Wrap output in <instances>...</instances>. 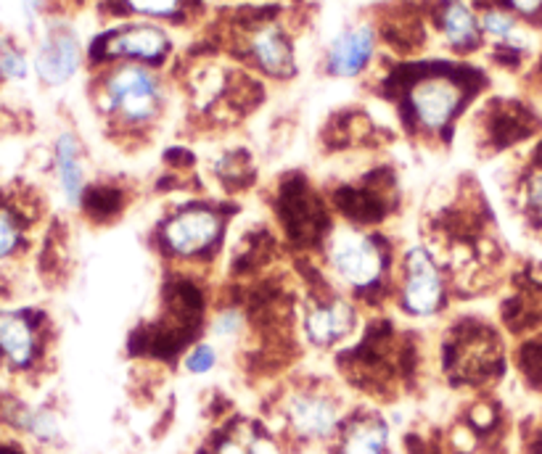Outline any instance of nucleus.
Masks as SVG:
<instances>
[{
  "instance_id": "nucleus-1",
  "label": "nucleus",
  "mask_w": 542,
  "mask_h": 454,
  "mask_svg": "<svg viewBox=\"0 0 542 454\" xmlns=\"http://www.w3.org/2000/svg\"><path fill=\"white\" fill-rule=\"evenodd\" d=\"M95 103L101 114L122 133L154 127L164 111V83L146 64H111L98 80Z\"/></svg>"
},
{
  "instance_id": "nucleus-2",
  "label": "nucleus",
  "mask_w": 542,
  "mask_h": 454,
  "mask_svg": "<svg viewBox=\"0 0 542 454\" xmlns=\"http://www.w3.org/2000/svg\"><path fill=\"white\" fill-rule=\"evenodd\" d=\"M325 259L331 273L355 293H376L389 277V249L368 230L339 227L325 243Z\"/></svg>"
},
{
  "instance_id": "nucleus-3",
  "label": "nucleus",
  "mask_w": 542,
  "mask_h": 454,
  "mask_svg": "<svg viewBox=\"0 0 542 454\" xmlns=\"http://www.w3.org/2000/svg\"><path fill=\"white\" fill-rule=\"evenodd\" d=\"M474 95L460 72H426L405 91V111L423 135H445Z\"/></svg>"
},
{
  "instance_id": "nucleus-4",
  "label": "nucleus",
  "mask_w": 542,
  "mask_h": 454,
  "mask_svg": "<svg viewBox=\"0 0 542 454\" xmlns=\"http://www.w3.org/2000/svg\"><path fill=\"white\" fill-rule=\"evenodd\" d=\"M226 235V214L209 204H188L164 217L159 227V246L167 257L199 262L212 257Z\"/></svg>"
},
{
  "instance_id": "nucleus-5",
  "label": "nucleus",
  "mask_w": 542,
  "mask_h": 454,
  "mask_svg": "<svg viewBox=\"0 0 542 454\" xmlns=\"http://www.w3.org/2000/svg\"><path fill=\"white\" fill-rule=\"evenodd\" d=\"M170 50H173V38L164 27H159L156 22H128L101 35L93 43L91 58L103 66L122 64V61L156 66L170 56Z\"/></svg>"
},
{
  "instance_id": "nucleus-6",
  "label": "nucleus",
  "mask_w": 542,
  "mask_h": 454,
  "mask_svg": "<svg viewBox=\"0 0 542 454\" xmlns=\"http://www.w3.org/2000/svg\"><path fill=\"white\" fill-rule=\"evenodd\" d=\"M397 293L400 310L407 318H434L445 307V277L426 249L415 246L405 254Z\"/></svg>"
},
{
  "instance_id": "nucleus-7",
  "label": "nucleus",
  "mask_w": 542,
  "mask_h": 454,
  "mask_svg": "<svg viewBox=\"0 0 542 454\" xmlns=\"http://www.w3.org/2000/svg\"><path fill=\"white\" fill-rule=\"evenodd\" d=\"M283 420L302 441H325L342 428V405L323 389H297L283 402Z\"/></svg>"
},
{
  "instance_id": "nucleus-8",
  "label": "nucleus",
  "mask_w": 542,
  "mask_h": 454,
  "mask_svg": "<svg viewBox=\"0 0 542 454\" xmlns=\"http://www.w3.org/2000/svg\"><path fill=\"white\" fill-rule=\"evenodd\" d=\"M83 61H85V53L75 30L64 24H53L38 46L35 72L46 85H64L80 72Z\"/></svg>"
},
{
  "instance_id": "nucleus-9",
  "label": "nucleus",
  "mask_w": 542,
  "mask_h": 454,
  "mask_svg": "<svg viewBox=\"0 0 542 454\" xmlns=\"http://www.w3.org/2000/svg\"><path fill=\"white\" fill-rule=\"evenodd\" d=\"M376 46H378V35H376V30L368 22L347 27L328 46L325 72L331 77H339V80H355V77H360L362 72L370 66L373 56H376Z\"/></svg>"
},
{
  "instance_id": "nucleus-10",
  "label": "nucleus",
  "mask_w": 542,
  "mask_h": 454,
  "mask_svg": "<svg viewBox=\"0 0 542 454\" xmlns=\"http://www.w3.org/2000/svg\"><path fill=\"white\" fill-rule=\"evenodd\" d=\"M355 327H358V310L342 296L315 299L305 312V336L320 349L336 346L339 341L350 338Z\"/></svg>"
},
{
  "instance_id": "nucleus-11",
  "label": "nucleus",
  "mask_w": 542,
  "mask_h": 454,
  "mask_svg": "<svg viewBox=\"0 0 542 454\" xmlns=\"http://www.w3.org/2000/svg\"><path fill=\"white\" fill-rule=\"evenodd\" d=\"M246 53L254 61V66L260 72H265L268 77L286 80V77H291L297 72L294 43H291L289 32L275 22L257 24L246 35Z\"/></svg>"
},
{
  "instance_id": "nucleus-12",
  "label": "nucleus",
  "mask_w": 542,
  "mask_h": 454,
  "mask_svg": "<svg viewBox=\"0 0 542 454\" xmlns=\"http://www.w3.org/2000/svg\"><path fill=\"white\" fill-rule=\"evenodd\" d=\"M43 354L40 325L30 312H0V357L13 370H30Z\"/></svg>"
},
{
  "instance_id": "nucleus-13",
  "label": "nucleus",
  "mask_w": 542,
  "mask_h": 454,
  "mask_svg": "<svg viewBox=\"0 0 542 454\" xmlns=\"http://www.w3.org/2000/svg\"><path fill=\"white\" fill-rule=\"evenodd\" d=\"M440 32L445 43L458 53H471L482 46V27H479V13L463 3V0H445L437 13Z\"/></svg>"
},
{
  "instance_id": "nucleus-14",
  "label": "nucleus",
  "mask_w": 542,
  "mask_h": 454,
  "mask_svg": "<svg viewBox=\"0 0 542 454\" xmlns=\"http://www.w3.org/2000/svg\"><path fill=\"white\" fill-rule=\"evenodd\" d=\"M53 159H56V178L67 204L77 206L85 196V164H83L80 140L72 133H61L56 137Z\"/></svg>"
},
{
  "instance_id": "nucleus-15",
  "label": "nucleus",
  "mask_w": 542,
  "mask_h": 454,
  "mask_svg": "<svg viewBox=\"0 0 542 454\" xmlns=\"http://www.w3.org/2000/svg\"><path fill=\"white\" fill-rule=\"evenodd\" d=\"M389 452V425L376 415L355 417L342 428L339 454H387Z\"/></svg>"
},
{
  "instance_id": "nucleus-16",
  "label": "nucleus",
  "mask_w": 542,
  "mask_h": 454,
  "mask_svg": "<svg viewBox=\"0 0 542 454\" xmlns=\"http://www.w3.org/2000/svg\"><path fill=\"white\" fill-rule=\"evenodd\" d=\"M117 11L143 22H167L185 16L188 0H114Z\"/></svg>"
},
{
  "instance_id": "nucleus-17",
  "label": "nucleus",
  "mask_w": 542,
  "mask_h": 454,
  "mask_svg": "<svg viewBox=\"0 0 542 454\" xmlns=\"http://www.w3.org/2000/svg\"><path fill=\"white\" fill-rule=\"evenodd\" d=\"M479 27H482V35L500 40V43H513L516 38V30H519V22L516 16L508 11V8H500V5H490L479 13Z\"/></svg>"
},
{
  "instance_id": "nucleus-18",
  "label": "nucleus",
  "mask_w": 542,
  "mask_h": 454,
  "mask_svg": "<svg viewBox=\"0 0 542 454\" xmlns=\"http://www.w3.org/2000/svg\"><path fill=\"white\" fill-rule=\"evenodd\" d=\"M22 243V223L13 212L0 209V259L11 257Z\"/></svg>"
},
{
  "instance_id": "nucleus-19",
  "label": "nucleus",
  "mask_w": 542,
  "mask_h": 454,
  "mask_svg": "<svg viewBox=\"0 0 542 454\" xmlns=\"http://www.w3.org/2000/svg\"><path fill=\"white\" fill-rule=\"evenodd\" d=\"M215 364H218V349H215V344H196V346L185 354V360H182V367H185L191 375H207V372L215 370Z\"/></svg>"
},
{
  "instance_id": "nucleus-20",
  "label": "nucleus",
  "mask_w": 542,
  "mask_h": 454,
  "mask_svg": "<svg viewBox=\"0 0 542 454\" xmlns=\"http://www.w3.org/2000/svg\"><path fill=\"white\" fill-rule=\"evenodd\" d=\"M30 72L27 58L19 48L3 43L0 46V80H24Z\"/></svg>"
},
{
  "instance_id": "nucleus-21",
  "label": "nucleus",
  "mask_w": 542,
  "mask_h": 454,
  "mask_svg": "<svg viewBox=\"0 0 542 454\" xmlns=\"http://www.w3.org/2000/svg\"><path fill=\"white\" fill-rule=\"evenodd\" d=\"M244 330V315L238 310H223L212 319V333L218 338H235Z\"/></svg>"
},
{
  "instance_id": "nucleus-22",
  "label": "nucleus",
  "mask_w": 542,
  "mask_h": 454,
  "mask_svg": "<svg viewBox=\"0 0 542 454\" xmlns=\"http://www.w3.org/2000/svg\"><path fill=\"white\" fill-rule=\"evenodd\" d=\"M249 452L252 454H283L280 441L268 433V431H260V428H252L249 431Z\"/></svg>"
},
{
  "instance_id": "nucleus-23",
  "label": "nucleus",
  "mask_w": 542,
  "mask_h": 454,
  "mask_svg": "<svg viewBox=\"0 0 542 454\" xmlns=\"http://www.w3.org/2000/svg\"><path fill=\"white\" fill-rule=\"evenodd\" d=\"M212 454H252L249 452V439H238L235 433H227L223 439H218Z\"/></svg>"
},
{
  "instance_id": "nucleus-24",
  "label": "nucleus",
  "mask_w": 542,
  "mask_h": 454,
  "mask_svg": "<svg viewBox=\"0 0 542 454\" xmlns=\"http://www.w3.org/2000/svg\"><path fill=\"white\" fill-rule=\"evenodd\" d=\"M508 11L513 16H524V19H535L542 13V0H505Z\"/></svg>"
},
{
  "instance_id": "nucleus-25",
  "label": "nucleus",
  "mask_w": 542,
  "mask_h": 454,
  "mask_svg": "<svg viewBox=\"0 0 542 454\" xmlns=\"http://www.w3.org/2000/svg\"><path fill=\"white\" fill-rule=\"evenodd\" d=\"M527 198H529V206H532L535 212H540L542 214V172H535V175L529 178Z\"/></svg>"
},
{
  "instance_id": "nucleus-26",
  "label": "nucleus",
  "mask_w": 542,
  "mask_h": 454,
  "mask_svg": "<svg viewBox=\"0 0 542 454\" xmlns=\"http://www.w3.org/2000/svg\"><path fill=\"white\" fill-rule=\"evenodd\" d=\"M43 3H46V0H22V5H24V13H27V22H30V24H35V19H38V13H40Z\"/></svg>"
},
{
  "instance_id": "nucleus-27",
  "label": "nucleus",
  "mask_w": 542,
  "mask_h": 454,
  "mask_svg": "<svg viewBox=\"0 0 542 454\" xmlns=\"http://www.w3.org/2000/svg\"><path fill=\"white\" fill-rule=\"evenodd\" d=\"M0 454H19V452H13V450H0Z\"/></svg>"
}]
</instances>
